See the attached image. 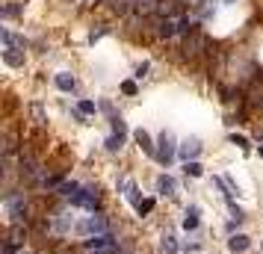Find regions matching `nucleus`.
Segmentation results:
<instances>
[{"label": "nucleus", "mask_w": 263, "mask_h": 254, "mask_svg": "<svg viewBox=\"0 0 263 254\" xmlns=\"http://www.w3.org/2000/svg\"><path fill=\"white\" fill-rule=\"evenodd\" d=\"M6 210H9L15 225L27 222V198L24 195H6Z\"/></svg>", "instance_id": "1"}, {"label": "nucleus", "mask_w": 263, "mask_h": 254, "mask_svg": "<svg viewBox=\"0 0 263 254\" xmlns=\"http://www.w3.org/2000/svg\"><path fill=\"white\" fill-rule=\"evenodd\" d=\"M104 231H106V222L101 219V216H89V219L80 225V234H89V237H92V234L98 237V234H104Z\"/></svg>", "instance_id": "2"}, {"label": "nucleus", "mask_w": 263, "mask_h": 254, "mask_svg": "<svg viewBox=\"0 0 263 254\" xmlns=\"http://www.w3.org/2000/svg\"><path fill=\"white\" fill-rule=\"evenodd\" d=\"M198 154H201V142H198V139H186V142L180 145V157H183L186 163H195Z\"/></svg>", "instance_id": "3"}, {"label": "nucleus", "mask_w": 263, "mask_h": 254, "mask_svg": "<svg viewBox=\"0 0 263 254\" xmlns=\"http://www.w3.org/2000/svg\"><path fill=\"white\" fill-rule=\"evenodd\" d=\"M175 157V148H172V133H163L160 136V151H157V160L160 163H169Z\"/></svg>", "instance_id": "4"}, {"label": "nucleus", "mask_w": 263, "mask_h": 254, "mask_svg": "<svg viewBox=\"0 0 263 254\" xmlns=\"http://www.w3.org/2000/svg\"><path fill=\"white\" fill-rule=\"evenodd\" d=\"M86 248H89V251H104V248H112V237H109V234L89 237V239H86Z\"/></svg>", "instance_id": "5"}, {"label": "nucleus", "mask_w": 263, "mask_h": 254, "mask_svg": "<svg viewBox=\"0 0 263 254\" xmlns=\"http://www.w3.org/2000/svg\"><path fill=\"white\" fill-rule=\"evenodd\" d=\"M71 201H74V204H80V207H89V210H92V207L98 204V192L86 189V192H77V195H74Z\"/></svg>", "instance_id": "6"}, {"label": "nucleus", "mask_w": 263, "mask_h": 254, "mask_svg": "<svg viewBox=\"0 0 263 254\" xmlns=\"http://www.w3.org/2000/svg\"><path fill=\"white\" fill-rule=\"evenodd\" d=\"M133 136H136V142H139V148H142V151H148V154H151V157H157V148H154V142H151V136H148L145 130H136Z\"/></svg>", "instance_id": "7"}, {"label": "nucleus", "mask_w": 263, "mask_h": 254, "mask_svg": "<svg viewBox=\"0 0 263 254\" xmlns=\"http://www.w3.org/2000/svg\"><path fill=\"white\" fill-rule=\"evenodd\" d=\"M157 189H160V195H175V180L166 177V174H160L157 177Z\"/></svg>", "instance_id": "8"}, {"label": "nucleus", "mask_w": 263, "mask_h": 254, "mask_svg": "<svg viewBox=\"0 0 263 254\" xmlns=\"http://www.w3.org/2000/svg\"><path fill=\"white\" fill-rule=\"evenodd\" d=\"M24 237H27V231H24L21 225H12V231H9V245H24Z\"/></svg>", "instance_id": "9"}, {"label": "nucleus", "mask_w": 263, "mask_h": 254, "mask_svg": "<svg viewBox=\"0 0 263 254\" xmlns=\"http://www.w3.org/2000/svg\"><path fill=\"white\" fill-rule=\"evenodd\" d=\"M56 86H59L62 92H71V89H74V77H71V74H56Z\"/></svg>", "instance_id": "10"}, {"label": "nucleus", "mask_w": 263, "mask_h": 254, "mask_svg": "<svg viewBox=\"0 0 263 254\" xmlns=\"http://www.w3.org/2000/svg\"><path fill=\"white\" fill-rule=\"evenodd\" d=\"M243 248H248V237H243V234L231 237V251H243Z\"/></svg>", "instance_id": "11"}, {"label": "nucleus", "mask_w": 263, "mask_h": 254, "mask_svg": "<svg viewBox=\"0 0 263 254\" xmlns=\"http://www.w3.org/2000/svg\"><path fill=\"white\" fill-rule=\"evenodd\" d=\"M163 251H166V254H177V242H175V237H172V234H166V237H163Z\"/></svg>", "instance_id": "12"}, {"label": "nucleus", "mask_w": 263, "mask_h": 254, "mask_svg": "<svg viewBox=\"0 0 263 254\" xmlns=\"http://www.w3.org/2000/svg\"><path fill=\"white\" fill-rule=\"evenodd\" d=\"M3 59H6L9 65H15V68H18V65H24V56H21V53H15V51H6V53H3Z\"/></svg>", "instance_id": "13"}, {"label": "nucleus", "mask_w": 263, "mask_h": 254, "mask_svg": "<svg viewBox=\"0 0 263 254\" xmlns=\"http://www.w3.org/2000/svg\"><path fill=\"white\" fill-rule=\"evenodd\" d=\"M183 228H186V231L198 228V216H195V210H193V213H186V219H183Z\"/></svg>", "instance_id": "14"}, {"label": "nucleus", "mask_w": 263, "mask_h": 254, "mask_svg": "<svg viewBox=\"0 0 263 254\" xmlns=\"http://www.w3.org/2000/svg\"><path fill=\"white\" fill-rule=\"evenodd\" d=\"M30 110H33V116H35V124H45V116H42V106H39V103H33Z\"/></svg>", "instance_id": "15"}, {"label": "nucleus", "mask_w": 263, "mask_h": 254, "mask_svg": "<svg viewBox=\"0 0 263 254\" xmlns=\"http://www.w3.org/2000/svg\"><path fill=\"white\" fill-rule=\"evenodd\" d=\"M122 139H124V136H112V139L106 142V148H109V151H119V148H122Z\"/></svg>", "instance_id": "16"}, {"label": "nucleus", "mask_w": 263, "mask_h": 254, "mask_svg": "<svg viewBox=\"0 0 263 254\" xmlns=\"http://www.w3.org/2000/svg\"><path fill=\"white\" fill-rule=\"evenodd\" d=\"M186 174H193V177H201V166H198V163H186Z\"/></svg>", "instance_id": "17"}, {"label": "nucleus", "mask_w": 263, "mask_h": 254, "mask_svg": "<svg viewBox=\"0 0 263 254\" xmlns=\"http://www.w3.org/2000/svg\"><path fill=\"white\" fill-rule=\"evenodd\" d=\"M80 113L92 116V113H95V103H92V101H80Z\"/></svg>", "instance_id": "18"}, {"label": "nucleus", "mask_w": 263, "mask_h": 254, "mask_svg": "<svg viewBox=\"0 0 263 254\" xmlns=\"http://www.w3.org/2000/svg\"><path fill=\"white\" fill-rule=\"evenodd\" d=\"M122 92H127V95H136V83H130V80H127V83H122Z\"/></svg>", "instance_id": "19"}, {"label": "nucleus", "mask_w": 263, "mask_h": 254, "mask_svg": "<svg viewBox=\"0 0 263 254\" xmlns=\"http://www.w3.org/2000/svg\"><path fill=\"white\" fill-rule=\"evenodd\" d=\"M234 142L240 145V148H248V142H245V136H234Z\"/></svg>", "instance_id": "20"}, {"label": "nucleus", "mask_w": 263, "mask_h": 254, "mask_svg": "<svg viewBox=\"0 0 263 254\" xmlns=\"http://www.w3.org/2000/svg\"><path fill=\"white\" fill-rule=\"evenodd\" d=\"M92 254H119V248L112 245V248H104V251H92Z\"/></svg>", "instance_id": "21"}, {"label": "nucleus", "mask_w": 263, "mask_h": 254, "mask_svg": "<svg viewBox=\"0 0 263 254\" xmlns=\"http://www.w3.org/2000/svg\"><path fill=\"white\" fill-rule=\"evenodd\" d=\"M260 157H263V145H260Z\"/></svg>", "instance_id": "22"}]
</instances>
